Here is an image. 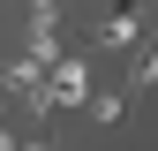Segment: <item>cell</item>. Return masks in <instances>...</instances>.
I'll return each mask as SVG.
<instances>
[{"instance_id":"1","label":"cell","mask_w":158,"mask_h":151,"mask_svg":"<svg viewBox=\"0 0 158 151\" xmlns=\"http://www.w3.org/2000/svg\"><path fill=\"white\" fill-rule=\"evenodd\" d=\"M45 83H53V113H68V106H90V68H83V53H68V61L53 68Z\"/></svg>"},{"instance_id":"2","label":"cell","mask_w":158,"mask_h":151,"mask_svg":"<svg viewBox=\"0 0 158 151\" xmlns=\"http://www.w3.org/2000/svg\"><path fill=\"white\" fill-rule=\"evenodd\" d=\"M128 98H143V91H158V38H143V45H135V61H128Z\"/></svg>"},{"instance_id":"3","label":"cell","mask_w":158,"mask_h":151,"mask_svg":"<svg viewBox=\"0 0 158 151\" xmlns=\"http://www.w3.org/2000/svg\"><path fill=\"white\" fill-rule=\"evenodd\" d=\"M135 30H143V15H106V23H98L90 38H98V45H143Z\"/></svg>"},{"instance_id":"4","label":"cell","mask_w":158,"mask_h":151,"mask_svg":"<svg viewBox=\"0 0 158 151\" xmlns=\"http://www.w3.org/2000/svg\"><path fill=\"white\" fill-rule=\"evenodd\" d=\"M121 113H128V91H90V121H121Z\"/></svg>"}]
</instances>
